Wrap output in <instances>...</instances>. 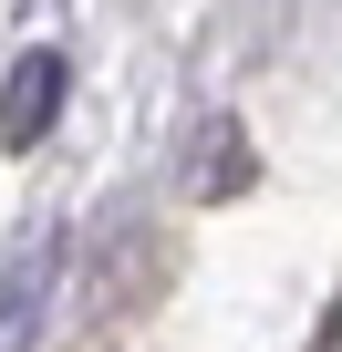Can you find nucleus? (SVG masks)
Masks as SVG:
<instances>
[{"label":"nucleus","mask_w":342,"mask_h":352,"mask_svg":"<svg viewBox=\"0 0 342 352\" xmlns=\"http://www.w3.org/2000/svg\"><path fill=\"white\" fill-rule=\"evenodd\" d=\"M208 155H218V166L197 176V187H208V197H228V187H239V124H208Z\"/></svg>","instance_id":"nucleus-3"},{"label":"nucleus","mask_w":342,"mask_h":352,"mask_svg":"<svg viewBox=\"0 0 342 352\" xmlns=\"http://www.w3.org/2000/svg\"><path fill=\"white\" fill-rule=\"evenodd\" d=\"M52 280H63V239L32 228L11 259H0V352H32V331L52 311Z\"/></svg>","instance_id":"nucleus-1"},{"label":"nucleus","mask_w":342,"mask_h":352,"mask_svg":"<svg viewBox=\"0 0 342 352\" xmlns=\"http://www.w3.org/2000/svg\"><path fill=\"white\" fill-rule=\"evenodd\" d=\"M63 94H73V63L63 52H21L11 63V94H0V145H42L52 135V114H63Z\"/></svg>","instance_id":"nucleus-2"}]
</instances>
